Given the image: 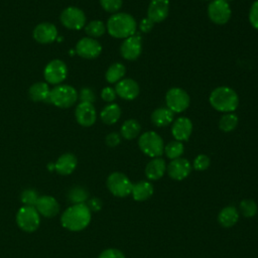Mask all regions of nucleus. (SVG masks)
Returning a JSON list of instances; mask_svg holds the SVG:
<instances>
[{"instance_id":"f257e3e1","label":"nucleus","mask_w":258,"mask_h":258,"mask_svg":"<svg viewBox=\"0 0 258 258\" xmlns=\"http://www.w3.org/2000/svg\"><path fill=\"white\" fill-rule=\"evenodd\" d=\"M92 220V212L86 204H75L67 208L60 216L61 226L72 232L86 229Z\"/></svg>"},{"instance_id":"f03ea898","label":"nucleus","mask_w":258,"mask_h":258,"mask_svg":"<svg viewBox=\"0 0 258 258\" xmlns=\"http://www.w3.org/2000/svg\"><path fill=\"white\" fill-rule=\"evenodd\" d=\"M106 28L115 38H127L136 33L137 23L135 18L125 12H117L110 16Z\"/></svg>"},{"instance_id":"7ed1b4c3","label":"nucleus","mask_w":258,"mask_h":258,"mask_svg":"<svg viewBox=\"0 0 258 258\" xmlns=\"http://www.w3.org/2000/svg\"><path fill=\"white\" fill-rule=\"evenodd\" d=\"M211 106L223 113H233L239 105L238 94L229 87H218L212 91L209 97Z\"/></svg>"},{"instance_id":"20e7f679","label":"nucleus","mask_w":258,"mask_h":258,"mask_svg":"<svg viewBox=\"0 0 258 258\" xmlns=\"http://www.w3.org/2000/svg\"><path fill=\"white\" fill-rule=\"evenodd\" d=\"M78 100V92L70 85H57L49 92L47 103L58 108H70Z\"/></svg>"},{"instance_id":"39448f33","label":"nucleus","mask_w":258,"mask_h":258,"mask_svg":"<svg viewBox=\"0 0 258 258\" xmlns=\"http://www.w3.org/2000/svg\"><path fill=\"white\" fill-rule=\"evenodd\" d=\"M139 149L147 156L160 157L164 152V142L160 135L154 131H146L139 136Z\"/></svg>"},{"instance_id":"423d86ee","label":"nucleus","mask_w":258,"mask_h":258,"mask_svg":"<svg viewBox=\"0 0 258 258\" xmlns=\"http://www.w3.org/2000/svg\"><path fill=\"white\" fill-rule=\"evenodd\" d=\"M16 224L25 233H33L40 226V215L35 207L22 206L16 213Z\"/></svg>"},{"instance_id":"0eeeda50","label":"nucleus","mask_w":258,"mask_h":258,"mask_svg":"<svg viewBox=\"0 0 258 258\" xmlns=\"http://www.w3.org/2000/svg\"><path fill=\"white\" fill-rule=\"evenodd\" d=\"M106 185L114 197L126 198L131 195L133 183L125 173L114 171L108 175Z\"/></svg>"},{"instance_id":"6e6552de","label":"nucleus","mask_w":258,"mask_h":258,"mask_svg":"<svg viewBox=\"0 0 258 258\" xmlns=\"http://www.w3.org/2000/svg\"><path fill=\"white\" fill-rule=\"evenodd\" d=\"M190 103L188 94L181 88H171L165 94L166 107L173 113L185 111Z\"/></svg>"},{"instance_id":"1a4fd4ad","label":"nucleus","mask_w":258,"mask_h":258,"mask_svg":"<svg viewBox=\"0 0 258 258\" xmlns=\"http://www.w3.org/2000/svg\"><path fill=\"white\" fill-rule=\"evenodd\" d=\"M231 7L226 0H212L208 5V16L216 24H226L231 18Z\"/></svg>"},{"instance_id":"9d476101","label":"nucleus","mask_w":258,"mask_h":258,"mask_svg":"<svg viewBox=\"0 0 258 258\" xmlns=\"http://www.w3.org/2000/svg\"><path fill=\"white\" fill-rule=\"evenodd\" d=\"M60 22L68 29L80 30L86 24V15L82 9L70 6L60 13Z\"/></svg>"},{"instance_id":"9b49d317","label":"nucleus","mask_w":258,"mask_h":258,"mask_svg":"<svg viewBox=\"0 0 258 258\" xmlns=\"http://www.w3.org/2000/svg\"><path fill=\"white\" fill-rule=\"evenodd\" d=\"M68 75L67 64L60 59L50 60L44 68L43 76L46 83L51 85H59L62 83Z\"/></svg>"},{"instance_id":"f8f14e48","label":"nucleus","mask_w":258,"mask_h":258,"mask_svg":"<svg viewBox=\"0 0 258 258\" xmlns=\"http://www.w3.org/2000/svg\"><path fill=\"white\" fill-rule=\"evenodd\" d=\"M142 52V40L139 34L135 33L123 40L120 45V53L126 60L137 59Z\"/></svg>"},{"instance_id":"ddd939ff","label":"nucleus","mask_w":258,"mask_h":258,"mask_svg":"<svg viewBox=\"0 0 258 258\" xmlns=\"http://www.w3.org/2000/svg\"><path fill=\"white\" fill-rule=\"evenodd\" d=\"M76 52L84 58L93 59L98 57L102 52L100 42L92 37H83L76 44Z\"/></svg>"},{"instance_id":"4468645a","label":"nucleus","mask_w":258,"mask_h":258,"mask_svg":"<svg viewBox=\"0 0 258 258\" xmlns=\"http://www.w3.org/2000/svg\"><path fill=\"white\" fill-rule=\"evenodd\" d=\"M191 171V164L186 158L172 159L166 165V172L170 178L174 180H182L186 178Z\"/></svg>"},{"instance_id":"2eb2a0df","label":"nucleus","mask_w":258,"mask_h":258,"mask_svg":"<svg viewBox=\"0 0 258 258\" xmlns=\"http://www.w3.org/2000/svg\"><path fill=\"white\" fill-rule=\"evenodd\" d=\"M115 91L117 96L126 101H132L139 95L140 88L136 81L133 79H122L115 85Z\"/></svg>"},{"instance_id":"dca6fc26","label":"nucleus","mask_w":258,"mask_h":258,"mask_svg":"<svg viewBox=\"0 0 258 258\" xmlns=\"http://www.w3.org/2000/svg\"><path fill=\"white\" fill-rule=\"evenodd\" d=\"M77 122L83 127H90L95 124L97 120L96 109L91 103L81 102L75 111Z\"/></svg>"},{"instance_id":"f3484780","label":"nucleus","mask_w":258,"mask_h":258,"mask_svg":"<svg viewBox=\"0 0 258 258\" xmlns=\"http://www.w3.org/2000/svg\"><path fill=\"white\" fill-rule=\"evenodd\" d=\"M32 35L39 43H51L57 38V29L55 25L50 22H41L35 26Z\"/></svg>"},{"instance_id":"a211bd4d","label":"nucleus","mask_w":258,"mask_h":258,"mask_svg":"<svg viewBox=\"0 0 258 258\" xmlns=\"http://www.w3.org/2000/svg\"><path fill=\"white\" fill-rule=\"evenodd\" d=\"M35 209L37 210L40 216L51 219L58 214L59 204L56 201V199L51 196H39L37 203L35 205Z\"/></svg>"},{"instance_id":"6ab92c4d","label":"nucleus","mask_w":258,"mask_h":258,"mask_svg":"<svg viewBox=\"0 0 258 258\" xmlns=\"http://www.w3.org/2000/svg\"><path fill=\"white\" fill-rule=\"evenodd\" d=\"M169 12V0H150L147 8V17L154 23L165 20Z\"/></svg>"},{"instance_id":"aec40b11","label":"nucleus","mask_w":258,"mask_h":258,"mask_svg":"<svg viewBox=\"0 0 258 258\" xmlns=\"http://www.w3.org/2000/svg\"><path fill=\"white\" fill-rule=\"evenodd\" d=\"M192 133V123L187 117H178L172 122L171 134L177 141H186Z\"/></svg>"},{"instance_id":"412c9836","label":"nucleus","mask_w":258,"mask_h":258,"mask_svg":"<svg viewBox=\"0 0 258 258\" xmlns=\"http://www.w3.org/2000/svg\"><path fill=\"white\" fill-rule=\"evenodd\" d=\"M78 164V159L73 153L61 154L54 163V170L60 175H69L74 172Z\"/></svg>"},{"instance_id":"4be33fe9","label":"nucleus","mask_w":258,"mask_h":258,"mask_svg":"<svg viewBox=\"0 0 258 258\" xmlns=\"http://www.w3.org/2000/svg\"><path fill=\"white\" fill-rule=\"evenodd\" d=\"M166 171V163L161 157L152 158L145 166V175L149 180L160 179Z\"/></svg>"},{"instance_id":"5701e85b","label":"nucleus","mask_w":258,"mask_h":258,"mask_svg":"<svg viewBox=\"0 0 258 258\" xmlns=\"http://www.w3.org/2000/svg\"><path fill=\"white\" fill-rule=\"evenodd\" d=\"M154 192L153 184L149 180H140L133 183L131 196L136 202H144L151 198Z\"/></svg>"},{"instance_id":"b1692460","label":"nucleus","mask_w":258,"mask_h":258,"mask_svg":"<svg viewBox=\"0 0 258 258\" xmlns=\"http://www.w3.org/2000/svg\"><path fill=\"white\" fill-rule=\"evenodd\" d=\"M239 211L234 206L223 208L218 214V223L224 228H231L239 221Z\"/></svg>"},{"instance_id":"393cba45","label":"nucleus","mask_w":258,"mask_h":258,"mask_svg":"<svg viewBox=\"0 0 258 258\" xmlns=\"http://www.w3.org/2000/svg\"><path fill=\"white\" fill-rule=\"evenodd\" d=\"M174 113L167 107H159L151 114V122L156 127H165L173 122Z\"/></svg>"},{"instance_id":"a878e982","label":"nucleus","mask_w":258,"mask_h":258,"mask_svg":"<svg viewBox=\"0 0 258 258\" xmlns=\"http://www.w3.org/2000/svg\"><path fill=\"white\" fill-rule=\"evenodd\" d=\"M121 116V109L118 104L110 103L109 105L105 106L100 113V118L103 123L106 125H113L115 124Z\"/></svg>"},{"instance_id":"bb28decb","label":"nucleus","mask_w":258,"mask_h":258,"mask_svg":"<svg viewBox=\"0 0 258 258\" xmlns=\"http://www.w3.org/2000/svg\"><path fill=\"white\" fill-rule=\"evenodd\" d=\"M50 89L46 83L37 82L33 84L28 91L29 98L33 102H47Z\"/></svg>"},{"instance_id":"cd10ccee","label":"nucleus","mask_w":258,"mask_h":258,"mask_svg":"<svg viewBox=\"0 0 258 258\" xmlns=\"http://www.w3.org/2000/svg\"><path fill=\"white\" fill-rule=\"evenodd\" d=\"M141 132V125L135 119H128L124 121L120 129V135L126 139L131 140L136 138Z\"/></svg>"},{"instance_id":"c85d7f7f","label":"nucleus","mask_w":258,"mask_h":258,"mask_svg":"<svg viewBox=\"0 0 258 258\" xmlns=\"http://www.w3.org/2000/svg\"><path fill=\"white\" fill-rule=\"evenodd\" d=\"M126 74V68L121 62L112 63L106 71L105 79L110 84H117L121 81Z\"/></svg>"},{"instance_id":"c756f323","label":"nucleus","mask_w":258,"mask_h":258,"mask_svg":"<svg viewBox=\"0 0 258 258\" xmlns=\"http://www.w3.org/2000/svg\"><path fill=\"white\" fill-rule=\"evenodd\" d=\"M68 199L73 205L86 204L89 200V191L83 186L76 185L68 191Z\"/></svg>"},{"instance_id":"7c9ffc66","label":"nucleus","mask_w":258,"mask_h":258,"mask_svg":"<svg viewBox=\"0 0 258 258\" xmlns=\"http://www.w3.org/2000/svg\"><path fill=\"white\" fill-rule=\"evenodd\" d=\"M184 151V146L182 142L177 140H172L168 142L166 145H164V154L169 159H176L181 157L182 153Z\"/></svg>"},{"instance_id":"2f4dec72","label":"nucleus","mask_w":258,"mask_h":258,"mask_svg":"<svg viewBox=\"0 0 258 258\" xmlns=\"http://www.w3.org/2000/svg\"><path fill=\"white\" fill-rule=\"evenodd\" d=\"M238 116L234 113H225L219 120V128L223 132H231L238 125Z\"/></svg>"},{"instance_id":"473e14b6","label":"nucleus","mask_w":258,"mask_h":258,"mask_svg":"<svg viewBox=\"0 0 258 258\" xmlns=\"http://www.w3.org/2000/svg\"><path fill=\"white\" fill-rule=\"evenodd\" d=\"M106 25L101 20H92L85 25V31L89 37L97 38L102 36L106 31Z\"/></svg>"},{"instance_id":"72a5a7b5","label":"nucleus","mask_w":258,"mask_h":258,"mask_svg":"<svg viewBox=\"0 0 258 258\" xmlns=\"http://www.w3.org/2000/svg\"><path fill=\"white\" fill-rule=\"evenodd\" d=\"M239 213L242 214L245 218H252L258 212L257 204L251 199H244L239 204Z\"/></svg>"},{"instance_id":"f704fd0d","label":"nucleus","mask_w":258,"mask_h":258,"mask_svg":"<svg viewBox=\"0 0 258 258\" xmlns=\"http://www.w3.org/2000/svg\"><path fill=\"white\" fill-rule=\"evenodd\" d=\"M38 198H39L38 192L33 188H26L22 190L20 195V201L22 205L28 206V207H35Z\"/></svg>"},{"instance_id":"c9c22d12","label":"nucleus","mask_w":258,"mask_h":258,"mask_svg":"<svg viewBox=\"0 0 258 258\" xmlns=\"http://www.w3.org/2000/svg\"><path fill=\"white\" fill-rule=\"evenodd\" d=\"M210 164H211V160H210V157L208 155H206V154H199L194 159L192 167L196 170H198V171H204V170L209 168Z\"/></svg>"},{"instance_id":"e433bc0d","label":"nucleus","mask_w":258,"mask_h":258,"mask_svg":"<svg viewBox=\"0 0 258 258\" xmlns=\"http://www.w3.org/2000/svg\"><path fill=\"white\" fill-rule=\"evenodd\" d=\"M102 8L110 13H117L122 7L123 0H100Z\"/></svg>"},{"instance_id":"4c0bfd02","label":"nucleus","mask_w":258,"mask_h":258,"mask_svg":"<svg viewBox=\"0 0 258 258\" xmlns=\"http://www.w3.org/2000/svg\"><path fill=\"white\" fill-rule=\"evenodd\" d=\"M78 98H80L81 102L84 103H91L93 104L96 100V96L95 93L92 89L90 88H83L80 92V94L78 95Z\"/></svg>"},{"instance_id":"58836bf2","label":"nucleus","mask_w":258,"mask_h":258,"mask_svg":"<svg viewBox=\"0 0 258 258\" xmlns=\"http://www.w3.org/2000/svg\"><path fill=\"white\" fill-rule=\"evenodd\" d=\"M98 258H125L124 253L116 248H108L103 250Z\"/></svg>"},{"instance_id":"ea45409f","label":"nucleus","mask_w":258,"mask_h":258,"mask_svg":"<svg viewBox=\"0 0 258 258\" xmlns=\"http://www.w3.org/2000/svg\"><path fill=\"white\" fill-rule=\"evenodd\" d=\"M249 21L251 25L258 30V0L254 1L249 10Z\"/></svg>"},{"instance_id":"a19ab883","label":"nucleus","mask_w":258,"mask_h":258,"mask_svg":"<svg viewBox=\"0 0 258 258\" xmlns=\"http://www.w3.org/2000/svg\"><path fill=\"white\" fill-rule=\"evenodd\" d=\"M116 91L115 89L111 88V87H105L102 91H101V98L103 101L107 102V103H112L115 99H116Z\"/></svg>"},{"instance_id":"79ce46f5","label":"nucleus","mask_w":258,"mask_h":258,"mask_svg":"<svg viewBox=\"0 0 258 258\" xmlns=\"http://www.w3.org/2000/svg\"><path fill=\"white\" fill-rule=\"evenodd\" d=\"M105 142L109 147H116L121 142V135L117 132H111L106 136Z\"/></svg>"},{"instance_id":"37998d69","label":"nucleus","mask_w":258,"mask_h":258,"mask_svg":"<svg viewBox=\"0 0 258 258\" xmlns=\"http://www.w3.org/2000/svg\"><path fill=\"white\" fill-rule=\"evenodd\" d=\"M86 205L88 206V208L90 209L91 212H99L102 207H103V203L102 200L99 198H91L87 201Z\"/></svg>"},{"instance_id":"c03bdc74","label":"nucleus","mask_w":258,"mask_h":258,"mask_svg":"<svg viewBox=\"0 0 258 258\" xmlns=\"http://www.w3.org/2000/svg\"><path fill=\"white\" fill-rule=\"evenodd\" d=\"M154 24H155V23H154L152 20H150L148 17H145V18H143V19L140 21V23H139V29H140V31H142V32H144V33H147V32H149V31L152 30Z\"/></svg>"},{"instance_id":"a18cd8bd","label":"nucleus","mask_w":258,"mask_h":258,"mask_svg":"<svg viewBox=\"0 0 258 258\" xmlns=\"http://www.w3.org/2000/svg\"><path fill=\"white\" fill-rule=\"evenodd\" d=\"M226 1H227V2H228V1H233V0H226Z\"/></svg>"}]
</instances>
